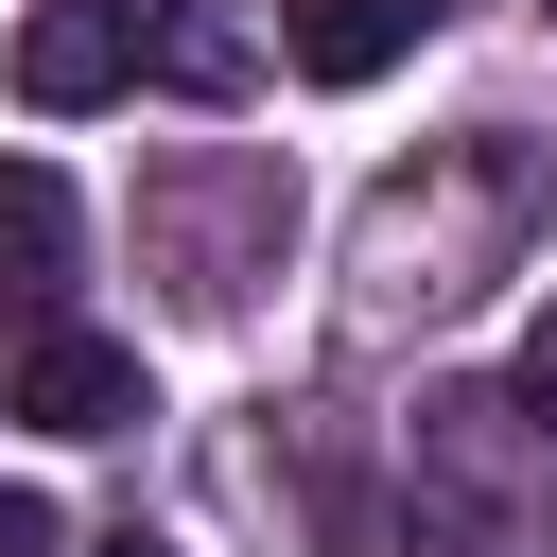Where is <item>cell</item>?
<instances>
[{"instance_id": "cell-1", "label": "cell", "mask_w": 557, "mask_h": 557, "mask_svg": "<svg viewBox=\"0 0 557 557\" xmlns=\"http://www.w3.org/2000/svg\"><path fill=\"white\" fill-rule=\"evenodd\" d=\"M540 209H557V157H540L522 122L418 139V157L366 191V226H348V296H366V331H400V313H470L487 278H522V261H540Z\"/></svg>"}, {"instance_id": "cell-2", "label": "cell", "mask_w": 557, "mask_h": 557, "mask_svg": "<svg viewBox=\"0 0 557 557\" xmlns=\"http://www.w3.org/2000/svg\"><path fill=\"white\" fill-rule=\"evenodd\" d=\"M139 226L174 244V296H191V313H244V296L278 278V244H296V191H278V157L209 139V157H174V174L139 191Z\"/></svg>"}, {"instance_id": "cell-3", "label": "cell", "mask_w": 557, "mask_h": 557, "mask_svg": "<svg viewBox=\"0 0 557 557\" xmlns=\"http://www.w3.org/2000/svg\"><path fill=\"white\" fill-rule=\"evenodd\" d=\"M418 487L470 505V522H505V505L540 487V400H522V383H435V400H418Z\"/></svg>"}, {"instance_id": "cell-4", "label": "cell", "mask_w": 557, "mask_h": 557, "mask_svg": "<svg viewBox=\"0 0 557 557\" xmlns=\"http://www.w3.org/2000/svg\"><path fill=\"white\" fill-rule=\"evenodd\" d=\"M122 87H139V0H35V17H17V104L87 122V104H122Z\"/></svg>"}, {"instance_id": "cell-5", "label": "cell", "mask_w": 557, "mask_h": 557, "mask_svg": "<svg viewBox=\"0 0 557 557\" xmlns=\"http://www.w3.org/2000/svg\"><path fill=\"white\" fill-rule=\"evenodd\" d=\"M70 278H87V209H70V174H52V157H0V331H52Z\"/></svg>"}, {"instance_id": "cell-6", "label": "cell", "mask_w": 557, "mask_h": 557, "mask_svg": "<svg viewBox=\"0 0 557 557\" xmlns=\"http://www.w3.org/2000/svg\"><path fill=\"white\" fill-rule=\"evenodd\" d=\"M17 418H35V435H122V418H157V400H139V348H122V331H70V313H52V331H17Z\"/></svg>"}, {"instance_id": "cell-7", "label": "cell", "mask_w": 557, "mask_h": 557, "mask_svg": "<svg viewBox=\"0 0 557 557\" xmlns=\"http://www.w3.org/2000/svg\"><path fill=\"white\" fill-rule=\"evenodd\" d=\"M435 17L453 0H278V52H296V87H383Z\"/></svg>"}, {"instance_id": "cell-8", "label": "cell", "mask_w": 557, "mask_h": 557, "mask_svg": "<svg viewBox=\"0 0 557 557\" xmlns=\"http://www.w3.org/2000/svg\"><path fill=\"white\" fill-rule=\"evenodd\" d=\"M139 70L191 87V104H244V87H261V35H244L226 0H139Z\"/></svg>"}, {"instance_id": "cell-9", "label": "cell", "mask_w": 557, "mask_h": 557, "mask_svg": "<svg viewBox=\"0 0 557 557\" xmlns=\"http://www.w3.org/2000/svg\"><path fill=\"white\" fill-rule=\"evenodd\" d=\"M522 400H540V435H557V278H540V313H522Z\"/></svg>"}, {"instance_id": "cell-10", "label": "cell", "mask_w": 557, "mask_h": 557, "mask_svg": "<svg viewBox=\"0 0 557 557\" xmlns=\"http://www.w3.org/2000/svg\"><path fill=\"white\" fill-rule=\"evenodd\" d=\"M0 557H70V522H52L35 487H0Z\"/></svg>"}, {"instance_id": "cell-11", "label": "cell", "mask_w": 557, "mask_h": 557, "mask_svg": "<svg viewBox=\"0 0 557 557\" xmlns=\"http://www.w3.org/2000/svg\"><path fill=\"white\" fill-rule=\"evenodd\" d=\"M104 557H157V540H104Z\"/></svg>"}]
</instances>
